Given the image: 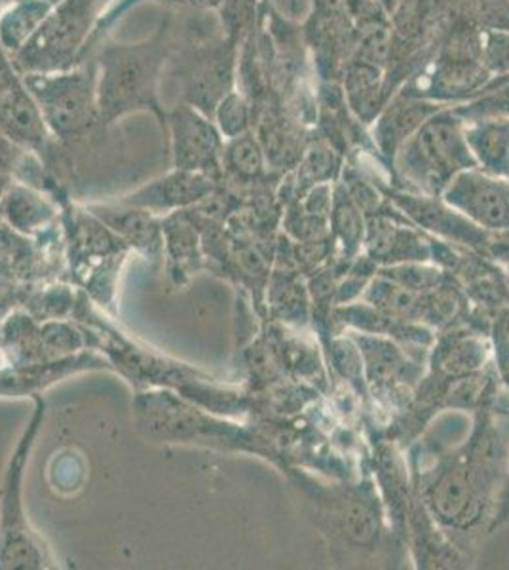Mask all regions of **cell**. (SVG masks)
<instances>
[{"label": "cell", "mask_w": 509, "mask_h": 570, "mask_svg": "<svg viewBox=\"0 0 509 570\" xmlns=\"http://www.w3.org/2000/svg\"><path fill=\"white\" fill-rule=\"evenodd\" d=\"M35 409L16 443L0 489V570H35L53 567L50 551L32 531L23 510V478L45 422V397L32 395Z\"/></svg>", "instance_id": "cell-2"}, {"label": "cell", "mask_w": 509, "mask_h": 570, "mask_svg": "<svg viewBox=\"0 0 509 570\" xmlns=\"http://www.w3.org/2000/svg\"><path fill=\"white\" fill-rule=\"evenodd\" d=\"M363 249L365 257L381 268L405 263H430L433 240H425L424 234L409 223L401 225L388 212H379L368 215Z\"/></svg>", "instance_id": "cell-7"}, {"label": "cell", "mask_w": 509, "mask_h": 570, "mask_svg": "<svg viewBox=\"0 0 509 570\" xmlns=\"http://www.w3.org/2000/svg\"><path fill=\"white\" fill-rule=\"evenodd\" d=\"M490 392L464 445L422 473L420 500L443 531L468 534L492 518L509 472V421L497 415Z\"/></svg>", "instance_id": "cell-1"}, {"label": "cell", "mask_w": 509, "mask_h": 570, "mask_svg": "<svg viewBox=\"0 0 509 570\" xmlns=\"http://www.w3.org/2000/svg\"><path fill=\"white\" fill-rule=\"evenodd\" d=\"M490 344L470 331H449L433 341L430 373L439 383H457L481 375L489 365Z\"/></svg>", "instance_id": "cell-9"}, {"label": "cell", "mask_w": 509, "mask_h": 570, "mask_svg": "<svg viewBox=\"0 0 509 570\" xmlns=\"http://www.w3.org/2000/svg\"><path fill=\"white\" fill-rule=\"evenodd\" d=\"M468 101L470 104L454 109L464 124L487 118H509V72L487 82Z\"/></svg>", "instance_id": "cell-17"}, {"label": "cell", "mask_w": 509, "mask_h": 570, "mask_svg": "<svg viewBox=\"0 0 509 570\" xmlns=\"http://www.w3.org/2000/svg\"><path fill=\"white\" fill-rule=\"evenodd\" d=\"M4 215L13 230L32 234L35 230L46 227V223L52 217V212L37 196L18 193L8 198Z\"/></svg>", "instance_id": "cell-18"}, {"label": "cell", "mask_w": 509, "mask_h": 570, "mask_svg": "<svg viewBox=\"0 0 509 570\" xmlns=\"http://www.w3.org/2000/svg\"><path fill=\"white\" fill-rule=\"evenodd\" d=\"M441 109H443L441 105L428 99L400 94V98L388 107L374 128V141L381 155L386 158V163L393 166L403 142L413 136L428 118L433 117Z\"/></svg>", "instance_id": "cell-11"}, {"label": "cell", "mask_w": 509, "mask_h": 570, "mask_svg": "<svg viewBox=\"0 0 509 570\" xmlns=\"http://www.w3.org/2000/svg\"><path fill=\"white\" fill-rule=\"evenodd\" d=\"M441 198L487 234L509 238V179L470 168L452 177Z\"/></svg>", "instance_id": "cell-5"}, {"label": "cell", "mask_w": 509, "mask_h": 570, "mask_svg": "<svg viewBox=\"0 0 509 570\" xmlns=\"http://www.w3.org/2000/svg\"><path fill=\"white\" fill-rule=\"evenodd\" d=\"M492 343H495V356L497 367L506 384H509V311L498 314L492 325Z\"/></svg>", "instance_id": "cell-19"}, {"label": "cell", "mask_w": 509, "mask_h": 570, "mask_svg": "<svg viewBox=\"0 0 509 570\" xmlns=\"http://www.w3.org/2000/svg\"><path fill=\"white\" fill-rule=\"evenodd\" d=\"M126 208H96L94 215L117 234L118 238L153 263L164 261V233L161 220L156 219L149 209L136 208L124 204Z\"/></svg>", "instance_id": "cell-12"}, {"label": "cell", "mask_w": 509, "mask_h": 570, "mask_svg": "<svg viewBox=\"0 0 509 570\" xmlns=\"http://www.w3.org/2000/svg\"><path fill=\"white\" fill-rule=\"evenodd\" d=\"M268 306L277 322L304 327L310 320V289L293 271H274L268 276Z\"/></svg>", "instance_id": "cell-16"}, {"label": "cell", "mask_w": 509, "mask_h": 570, "mask_svg": "<svg viewBox=\"0 0 509 570\" xmlns=\"http://www.w3.org/2000/svg\"><path fill=\"white\" fill-rule=\"evenodd\" d=\"M231 164L236 174L244 177L257 176L263 166V155L253 141H239L231 155Z\"/></svg>", "instance_id": "cell-20"}, {"label": "cell", "mask_w": 509, "mask_h": 570, "mask_svg": "<svg viewBox=\"0 0 509 570\" xmlns=\"http://www.w3.org/2000/svg\"><path fill=\"white\" fill-rule=\"evenodd\" d=\"M509 519V472L503 483L502 493L498 497L497 505H495V513L490 518L489 531H495L497 527L502 525Z\"/></svg>", "instance_id": "cell-21"}, {"label": "cell", "mask_w": 509, "mask_h": 570, "mask_svg": "<svg viewBox=\"0 0 509 570\" xmlns=\"http://www.w3.org/2000/svg\"><path fill=\"white\" fill-rule=\"evenodd\" d=\"M298 485L314 505L316 527L331 544L373 551L382 537L384 515L371 485L325 487L301 475Z\"/></svg>", "instance_id": "cell-4"}, {"label": "cell", "mask_w": 509, "mask_h": 570, "mask_svg": "<svg viewBox=\"0 0 509 570\" xmlns=\"http://www.w3.org/2000/svg\"><path fill=\"white\" fill-rule=\"evenodd\" d=\"M365 214L355 204L346 185H336L333 188V204L330 215V238L333 252L344 265H352L365 240Z\"/></svg>", "instance_id": "cell-14"}, {"label": "cell", "mask_w": 509, "mask_h": 570, "mask_svg": "<svg viewBox=\"0 0 509 570\" xmlns=\"http://www.w3.org/2000/svg\"><path fill=\"white\" fill-rule=\"evenodd\" d=\"M206 176L198 171L180 169L179 174L166 177L161 181L153 183L149 187L141 188L136 195L129 196L124 204L136 206V208L149 209V212H169V209L190 206L196 202L204 200L212 185Z\"/></svg>", "instance_id": "cell-13"}, {"label": "cell", "mask_w": 509, "mask_h": 570, "mask_svg": "<svg viewBox=\"0 0 509 570\" xmlns=\"http://www.w3.org/2000/svg\"><path fill=\"white\" fill-rule=\"evenodd\" d=\"M161 233L169 282L175 287L188 284L194 274L206 268V253L202 246L200 233L187 215L179 214L161 220Z\"/></svg>", "instance_id": "cell-10"}, {"label": "cell", "mask_w": 509, "mask_h": 570, "mask_svg": "<svg viewBox=\"0 0 509 570\" xmlns=\"http://www.w3.org/2000/svg\"><path fill=\"white\" fill-rule=\"evenodd\" d=\"M350 337L360 348L368 389L382 403L398 402L424 376V363L413 362L405 346L382 335L350 330Z\"/></svg>", "instance_id": "cell-6"}, {"label": "cell", "mask_w": 509, "mask_h": 570, "mask_svg": "<svg viewBox=\"0 0 509 570\" xmlns=\"http://www.w3.org/2000/svg\"><path fill=\"white\" fill-rule=\"evenodd\" d=\"M464 120L454 109H441L409 137L393 166L420 195L441 196L464 169L478 168L466 141Z\"/></svg>", "instance_id": "cell-3"}, {"label": "cell", "mask_w": 509, "mask_h": 570, "mask_svg": "<svg viewBox=\"0 0 509 570\" xmlns=\"http://www.w3.org/2000/svg\"><path fill=\"white\" fill-rule=\"evenodd\" d=\"M392 200L417 228H424L428 233L471 249H481L489 244V234L476 227L464 215L458 214L441 196L398 193L392 195Z\"/></svg>", "instance_id": "cell-8"}, {"label": "cell", "mask_w": 509, "mask_h": 570, "mask_svg": "<svg viewBox=\"0 0 509 570\" xmlns=\"http://www.w3.org/2000/svg\"><path fill=\"white\" fill-rule=\"evenodd\" d=\"M464 134L478 168L509 179V118L466 124Z\"/></svg>", "instance_id": "cell-15"}]
</instances>
